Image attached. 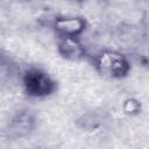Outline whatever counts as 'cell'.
I'll return each mask as SVG.
<instances>
[{
  "instance_id": "1",
  "label": "cell",
  "mask_w": 149,
  "mask_h": 149,
  "mask_svg": "<svg viewBox=\"0 0 149 149\" xmlns=\"http://www.w3.org/2000/svg\"><path fill=\"white\" fill-rule=\"evenodd\" d=\"M98 72L109 78H123L130 71V64L127 57L118 51H102L95 59Z\"/></svg>"
},
{
  "instance_id": "4",
  "label": "cell",
  "mask_w": 149,
  "mask_h": 149,
  "mask_svg": "<svg viewBox=\"0 0 149 149\" xmlns=\"http://www.w3.org/2000/svg\"><path fill=\"white\" fill-rule=\"evenodd\" d=\"M57 50L63 58L69 61H79L85 56V49L78 37L58 36Z\"/></svg>"
},
{
  "instance_id": "7",
  "label": "cell",
  "mask_w": 149,
  "mask_h": 149,
  "mask_svg": "<svg viewBox=\"0 0 149 149\" xmlns=\"http://www.w3.org/2000/svg\"><path fill=\"white\" fill-rule=\"evenodd\" d=\"M83 127L85 128V129H93V128H95L97 126H98V118L94 115V114H92V113H87L86 115H84L83 116Z\"/></svg>"
},
{
  "instance_id": "2",
  "label": "cell",
  "mask_w": 149,
  "mask_h": 149,
  "mask_svg": "<svg viewBox=\"0 0 149 149\" xmlns=\"http://www.w3.org/2000/svg\"><path fill=\"white\" fill-rule=\"evenodd\" d=\"M22 85L24 92L33 98H43L56 90V83L43 70L31 68L23 73Z\"/></svg>"
},
{
  "instance_id": "6",
  "label": "cell",
  "mask_w": 149,
  "mask_h": 149,
  "mask_svg": "<svg viewBox=\"0 0 149 149\" xmlns=\"http://www.w3.org/2000/svg\"><path fill=\"white\" fill-rule=\"evenodd\" d=\"M122 109L126 114H129V115H135L137 113H140L141 111V104L139 100L134 99V98H128L123 101V105H122Z\"/></svg>"
},
{
  "instance_id": "3",
  "label": "cell",
  "mask_w": 149,
  "mask_h": 149,
  "mask_svg": "<svg viewBox=\"0 0 149 149\" xmlns=\"http://www.w3.org/2000/svg\"><path fill=\"white\" fill-rule=\"evenodd\" d=\"M86 26V21L80 16H61L54 21V29L58 36L79 37Z\"/></svg>"
},
{
  "instance_id": "5",
  "label": "cell",
  "mask_w": 149,
  "mask_h": 149,
  "mask_svg": "<svg viewBox=\"0 0 149 149\" xmlns=\"http://www.w3.org/2000/svg\"><path fill=\"white\" fill-rule=\"evenodd\" d=\"M33 125H34L33 116L27 113H21L12 120L9 127L12 129L10 130L12 133H14L17 136H21V135H24L28 132H30V129L33 128Z\"/></svg>"
}]
</instances>
